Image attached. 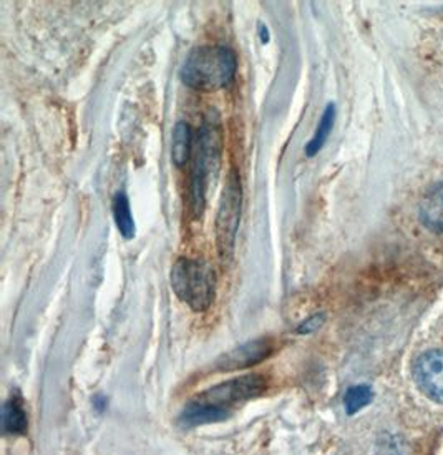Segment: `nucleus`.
<instances>
[{
  "instance_id": "f257e3e1",
  "label": "nucleus",
  "mask_w": 443,
  "mask_h": 455,
  "mask_svg": "<svg viewBox=\"0 0 443 455\" xmlns=\"http://www.w3.org/2000/svg\"><path fill=\"white\" fill-rule=\"evenodd\" d=\"M223 145L225 137L221 118L215 108H210V112L204 115L203 124L198 132L191 168L190 206L196 218L203 215L206 191L210 188L211 180H215L219 173Z\"/></svg>"
},
{
  "instance_id": "f03ea898",
  "label": "nucleus",
  "mask_w": 443,
  "mask_h": 455,
  "mask_svg": "<svg viewBox=\"0 0 443 455\" xmlns=\"http://www.w3.org/2000/svg\"><path fill=\"white\" fill-rule=\"evenodd\" d=\"M238 70L234 52L225 45H202L190 52L181 67L183 84L198 92L226 89Z\"/></svg>"
},
{
  "instance_id": "7ed1b4c3",
  "label": "nucleus",
  "mask_w": 443,
  "mask_h": 455,
  "mask_svg": "<svg viewBox=\"0 0 443 455\" xmlns=\"http://www.w3.org/2000/svg\"><path fill=\"white\" fill-rule=\"evenodd\" d=\"M171 288L179 301L203 313L215 301V271L204 259L179 258L171 267Z\"/></svg>"
},
{
  "instance_id": "20e7f679",
  "label": "nucleus",
  "mask_w": 443,
  "mask_h": 455,
  "mask_svg": "<svg viewBox=\"0 0 443 455\" xmlns=\"http://www.w3.org/2000/svg\"><path fill=\"white\" fill-rule=\"evenodd\" d=\"M242 190L240 175L236 170L229 172L225 190L219 198V208L216 215V243L223 261L229 259L234 251L236 235L240 229Z\"/></svg>"
},
{
  "instance_id": "39448f33",
  "label": "nucleus",
  "mask_w": 443,
  "mask_h": 455,
  "mask_svg": "<svg viewBox=\"0 0 443 455\" xmlns=\"http://www.w3.org/2000/svg\"><path fill=\"white\" fill-rule=\"evenodd\" d=\"M267 382L261 374H246L241 378L225 380L208 391L198 394L193 403L210 405L231 412V407L242 401H249L266 391Z\"/></svg>"
},
{
  "instance_id": "423d86ee",
  "label": "nucleus",
  "mask_w": 443,
  "mask_h": 455,
  "mask_svg": "<svg viewBox=\"0 0 443 455\" xmlns=\"http://www.w3.org/2000/svg\"><path fill=\"white\" fill-rule=\"evenodd\" d=\"M414 378L427 397L443 403V349H431L418 355L414 364Z\"/></svg>"
},
{
  "instance_id": "0eeeda50",
  "label": "nucleus",
  "mask_w": 443,
  "mask_h": 455,
  "mask_svg": "<svg viewBox=\"0 0 443 455\" xmlns=\"http://www.w3.org/2000/svg\"><path fill=\"white\" fill-rule=\"evenodd\" d=\"M273 351H274V346L269 339H254V341L246 342L240 347H234L226 355H221L215 363L216 371L231 372V371L256 366L273 355Z\"/></svg>"
},
{
  "instance_id": "6e6552de",
  "label": "nucleus",
  "mask_w": 443,
  "mask_h": 455,
  "mask_svg": "<svg viewBox=\"0 0 443 455\" xmlns=\"http://www.w3.org/2000/svg\"><path fill=\"white\" fill-rule=\"evenodd\" d=\"M418 220L431 233H443V180L431 185L418 204Z\"/></svg>"
},
{
  "instance_id": "1a4fd4ad",
  "label": "nucleus",
  "mask_w": 443,
  "mask_h": 455,
  "mask_svg": "<svg viewBox=\"0 0 443 455\" xmlns=\"http://www.w3.org/2000/svg\"><path fill=\"white\" fill-rule=\"evenodd\" d=\"M229 414L231 412L190 401V404H186L183 412L179 414V424L185 427H196V426L225 420L229 418Z\"/></svg>"
},
{
  "instance_id": "9d476101",
  "label": "nucleus",
  "mask_w": 443,
  "mask_h": 455,
  "mask_svg": "<svg viewBox=\"0 0 443 455\" xmlns=\"http://www.w3.org/2000/svg\"><path fill=\"white\" fill-rule=\"evenodd\" d=\"M193 152V130L186 122H178L173 128L171 140V160L177 166H185L190 162Z\"/></svg>"
},
{
  "instance_id": "9b49d317",
  "label": "nucleus",
  "mask_w": 443,
  "mask_h": 455,
  "mask_svg": "<svg viewBox=\"0 0 443 455\" xmlns=\"http://www.w3.org/2000/svg\"><path fill=\"white\" fill-rule=\"evenodd\" d=\"M114 218L116 228L120 231V235L125 238V240H131L135 236V220L131 215V208H130V202H128V196L120 191L116 193L114 198Z\"/></svg>"
},
{
  "instance_id": "f8f14e48",
  "label": "nucleus",
  "mask_w": 443,
  "mask_h": 455,
  "mask_svg": "<svg viewBox=\"0 0 443 455\" xmlns=\"http://www.w3.org/2000/svg\"><path fill=\"white\" fill-rule=\"evenodd\" d=\"M334 122H336V105L329 103L322 114V118L319 122V125L316 128V133L312 140L305 145V155L307 156H316L317 153L322 150V147L326 145V141L329 139L330 132L334 127Z\"/></svg>"
},
{
  "instance_id": "ddd939ff",
  "label": "nucleus",
  "mask_w": 443,
  "mask_h": 455,
  "mask_svg": "<svg viewBox=\"0 0 443 455\" xmlns=\"http://www.w3.org/2000/svg\"><path fill=\"white\" fill-rule=\"evenodd\" d=\"M2 422H4V429L9 434H24L27 430V414L24 407L20 404V401L12 399L4 405V416H2Z\"/></svg>"
},
{
  "instance_id": "4468645a",
  "label": "nucleus",
  "mask_w": 443,
  "mask_h": 455,
  "mask_svg": "<svg viewBox=\"0 0 443 455\" xmlns=\"http://www.w3.org/2000/svg\"><path fill=\"white\" fill-rule=\"evenodd\" d=\"M374 394L368 386H352L349 387L344 395L345 412L349 416H354L359 411H362L366 405L370 404Z\"/></svg>"
},
{
  "instance_id": "2eb2a0df",
  "label": "nucleus",
  "mask_w": 443,
  "mask_h": 455,
  "mask_svg": "<svg viewBox=\"0 0 443 455\" xmlns=\"http://www.w3.org/2000/svg\"><path fill=\"white\" fill-rule=\"evenodd\" d=\"M324 315H314V316L307 317L305 321H303L299 326H297V332L299 334H311L317 329L320 328L324 324Z\"/></svg>"
},
{
  "instance_id": "dca6fc26",
  "label": "nucleus",
  "mask_w": 443,
  "mask_h": 455,
  "mask_svg": "<svg viewBox=\"0 0 443 455\" xmlns=\"http://www.w3.org/2000/svg\"><path fill=\"white\" fill-rule=\"evenodd\" d=\"M259 28H261V40H263V44H267V42H269V32H267V27L261 24Z\"/></svg>"
}]
</instances>
